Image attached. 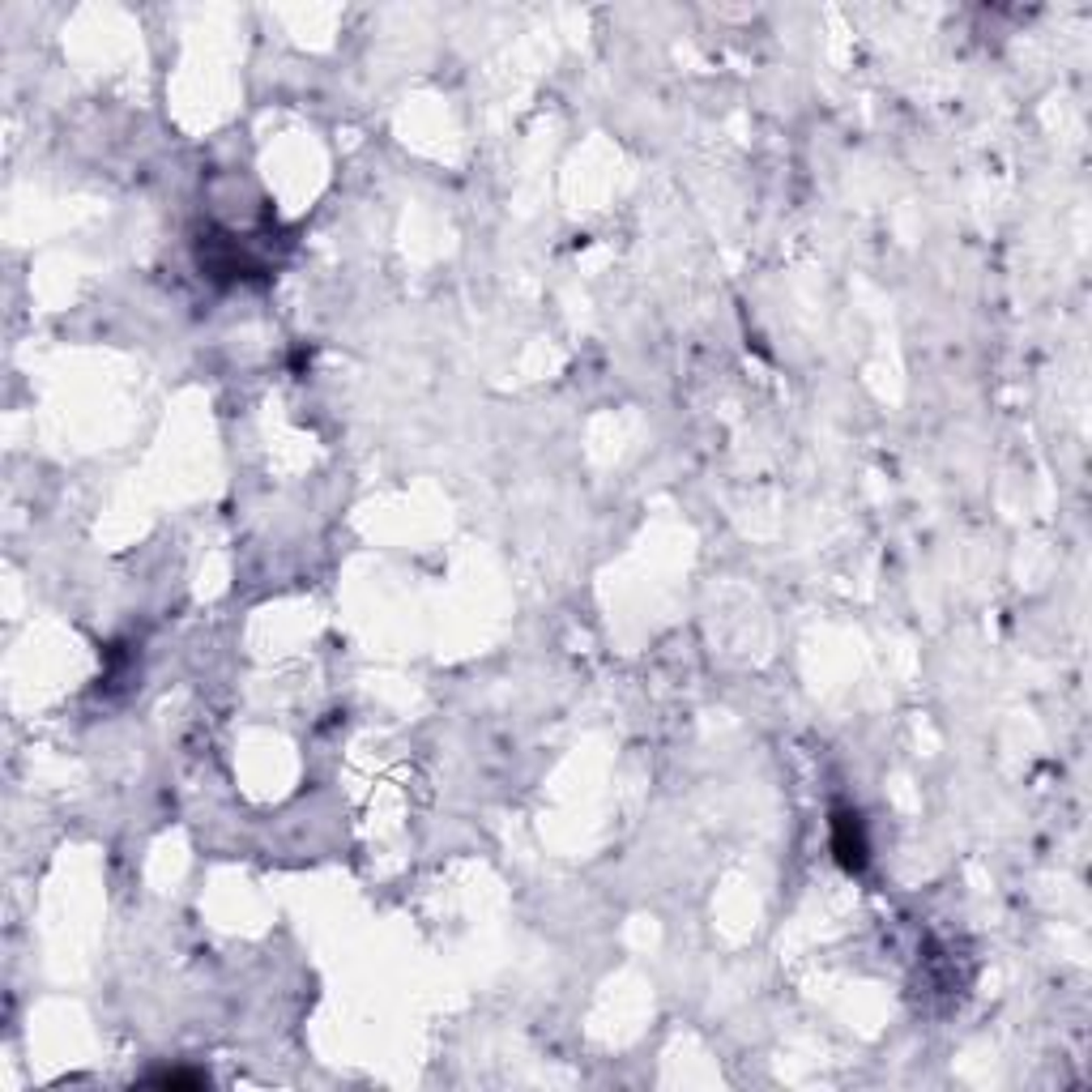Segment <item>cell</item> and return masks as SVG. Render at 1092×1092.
<instances>
[{
	"label": "cell",
	"instance_id": "obj_2",
	"mask_svg": "<svg viewBox=\"0 0 1092 1092\" xmlns=\"http://www.w3.org/2000/svg\"><path fill=\"white\" fill-rule=\"evenodd\" d=\"M150 1083H162V1088H196V1083H205V1075H184V1071H167V1075H150Z\"/></svg>",
	"mask_w": 1092,
	"mask_h": 1092
},
{
	"label": "cell",
	"instance_id": "obj_1",
	"mask_svg": "<svg viewBox=\"0 0 1092 1092\" xmlns=\"http://www.w3.org/2000/svg\"><path fill=\"white\" fill-rule=\"evenodd\" d=\"M832 849L849 871H862L866 866V837H862V819L858 810H837L832 815Z\"/></svg>",
	"mask_w": 1092,
	"mask_h": 1092
}]
</instances>
